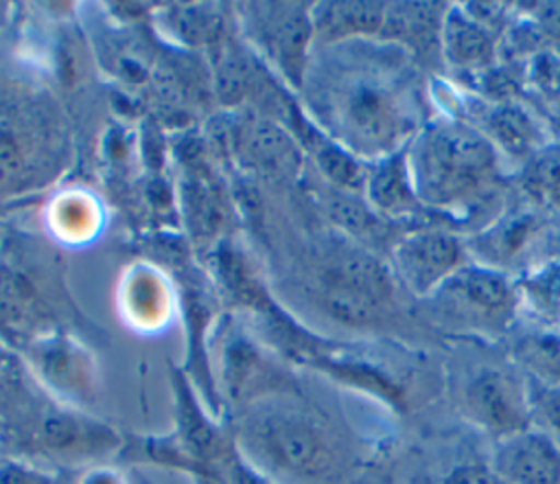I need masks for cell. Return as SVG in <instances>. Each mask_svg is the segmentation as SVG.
Returning <instances> with one entry per match:
<instances>
[{"mask_svg": "<svg viewBox=\"0 0 560 484\" xmlns=\"http://www.w3.org/2000/svg\"><path fill=\"white\" fill-rule=\"evenodd\" d=\"M234 440L243 458L276 484H335L346 471L332 431L289 392L247 405Z\"/></svg>", "mask_w": 560, "mask_h": 484, "instance_id": "6da1fadb", "label": "cell"}, {"mask_svg": "<svg viewBox=\"0 0 560 484\" xmlns=\"http://www.w3.org/2000/svg\"><path fill=\"white\" fill-rule=\"evenodd\" d=\"M422 206L455 208L481 195L497 175V149L472 125L453 118L427 123L407 149Z\"/></svg>", "mask_w": 560, "mask_h": 484, "instance_id": "7a4b0ae2", "label": "cell"}, {"mask_svg": "<svg viewBox=\"0 0 560 484\" xmlns=\"http://www.w3.org/2000/svg\"><path fill=\"white\" fill-rule=\"evenodd\" d=\"M337 116L352 153L385 158L400 151L398 145L409 134V118L396 94L378 83H354L341 96Z\"/></svg>", "mask_w": 560, "mask_h": 484, "instance_id": "3957f363", "label": "cell"}, {"mask_svg": "<svg viewBox=\"0 0 560 484\" xmlns=\"http://www.w3.org/2000/svg\"><path fill=\"white\" fill-rule=\"evenodd\" d=\"M464 414L497 442L529 429L532 396L525 383L510 370L483 366L462 390Z\"/></svg>", "mask_w": 560, "mask_h": 484, "instance_id": "277c9868", "label": "cell"}, {"mask_svg": "<svg viewBox=\"0 0 560 484\" xmlns=\"http://www.w3.org/2000/svg\"><path fill=\"white\" fill-rule=\"evenodd\" d=\"M262 7L265 9H258V4H254L247 28L258 46H262L265 53L282 68L291 83L300 85L306 68V48L315 35L313 13H308L304 4L289 2Z\"/></svg>", "mask_w": 560, "mask_h": 484, "instance_id": "5b68a950", "label": "cell"}, {"mask_svg": "<svg viewBox=\"0 0 560 484\" xmlns=\"http://www.w3.org/2000/svg\"><path fill=\"white\" fill-rule=\"evenodd\" d=\"M394 263L411 293L429 296L462 267V243L444 230H418L396 245Z\"/></svg>", "mask_w": 560, "mask_h": 484, "instance_id": "8992f818", "label": "cell"}, {"mask_svg": "<svg viewBox=\"0 0 560 484\" xmlns=\"http://www.w3.org/2000/svg\"><path fill=\"white\" fill-rule=\"evenodd\" d=\"M492 471L505 484H560V447L529 427L497 442Z\"/></svg>", "mask_w": 560, "mask_h": 484, "instance_id": "52a82bcc", "label": "cell"}, {"mask_svg": "<svg viewBox=\"0 0 560 484\" xmlns=\"http://www.w3.org/2000/svg\"><path fill=\"white\" fill-rule=\"evenodd\" d=\"M223 383L228 396L245 407L293 390L287 372L243 337L232 339L223 353Z\"/></svg>", "mask_w": 560, "mask_h": 484, "instance_id": "ba28073f", "label": "cell"}, {"mask_svg": "<svg viewBox=\"0 0 560 484\" xmlns=\"http://www.w3.org/2000/svg\"><path fill=\"white\" fill-rule=\"evenodd\" d=\"M442 4L435 2H394L385 9L381 39L396 42L411 50L418 59L442 53Z\"/></svg>", "mask_w": 560, "mask_h": 484, "instance_id": "9c48e42d", "label": "cell"}, {"mask_svg": "<svg viewBox=\"0 0 560 484\" xmlns=\"http://www.w3.org/2000/svg\"><path fill=\"white\" fill-rule=\"evenodd\" d=\"M42 445L61 458H85L116 449V434L70 412H50L39 425Z\"/></svg>", "mask_w": 560, "mask_h": 484, "instance_id": "30bf717a", "label": "cell"}, {"mask_svg": "<svg viewBox=\"0 0 560 484\" xmlns=\"http://www.w3.org/2000/svg\"><path fill=\"white\" fill-rule=\"evenodd\" d=\"M365 193L370 204L389 217L411 215L422 208L411 182L407 149L389 153L368 169Z\"/></svg>", "mask_w": 560, "mask_h": 484, "instance_id": "8fae6325", "label": "cell"}, {"mask_svg": "<svg viewBox=\"0 0 560 484\" xmlns=\"http://www.w3.org/2000/svg\"><path fill=\"white\" fill-rule=\"evenodd\" d=\"M494 35L477 22L466 9L451 7L442 24V55L448 64L466 70H479L494 61Z\"/></svg>", "mask_w": 560, "mask_h": 484, "instance_id": "7c38bea8", "label": "cell"}, {"mask_svg": "<svg viewBox=\"0 0 560 484\" xmlns=\"http://www.w3.org/2000/svg\"><path fill=\"white\" fill-rule=\"evenodd\" d=\"M483 129L481 131L494 149H503L505 153L514 158H532L536 151L542 149V134L536 120L529 112H525L521 105L503 101L488 107L483 116Z\"/></svg>", "mask_w": 560, "mask_h": 484, "instance_id": "4fadbf2b", "label": "cell"}, {"mask_svg": "<svg viewBox=\"0 0 560 484\" xmlns=\"http://www.w3.org/2000/svg\"><path fill=\"white\" fill-rule=\"evenodd\" d=\"M385 9V2H326L313 11L315 37L335 42L352 35H378Z\"/></svg>", "mask_w": 560, "mask_h": 484, "instance_id": "5bb4252c", "label": "cell"}, {"mask_svg": "<svg viewBox=\"0 0 560 484\" xmlns=\"http://www.w3.org/2000/svg\"><path fill=\"white\" fill-rule=\"evenodd\" d=\"M444 285H453V293L477 313H499L510 304V283L486 267H459Z\"/></svg>", "mask_w": 560, "mask_h": 484, "instance_id": "9a60e30c", "label": "cell"}, {"mask_svg": "<svg viewBox=\"0 0 560 484\" xmlns=\"http://www.w3.org/2000/svg\"><path fill=\"white\" fill-rule=\"evenodd\" d=\"M42 374L59 390L81 396L90 388V364L81 348L70 342L55 339L39 346L35 355Z\"/></svg>", "mask_w": 560, "mask_h": 484, "instance_id": "2e32d148", "label": "cell"}, {"mask_svg": "<svg viewBox=\"0 0 560 484\" xmlns=\"http://www.w3.org/2000/svg\"><path fill=\"white\" fill-rule=\"evenodd\" d=\"M313 151H315L319 169L335 186H339L341 191H350V193L365 188L370 166L365 162H361L357 158V153H352L348 147H341L337 142H330V140L317 136L313 142Z\"/></svg>", "mask_w": 560, "mask_h": 484, "instance_id": "e0dca14e", "label": "cell"}, {"mask_svg": "<svg viewBox=\"0 0 560 484\" xmlns=\"http://www.w3.org/2000/svg\"><path fill=\"white\" fill-rule=\"evenodd\" d=\"M245 151L249 153V158L258 169L269 173L289 171L298 160V153L291 140L280 129L265 123L254 125L247 131Z\"/></svg>", "mask_w": 560, "mask_h": 484, "instance_id": "ac0fdd59", "label": "cell"}, {"mask_svg": "<svg viewBox=\"0 0 560 484\" xmlns=\"http://www.w3.org/2000/svg\"><path fill=\"white\" fill-rule=\"evenodd\" d=\"M523 188L538 201L560 197V147H542L527 160Z\"/></svg>", "mask_w": 560, "mask_h": 484, "instance_id": "d6986e66", "label": "cell"}, {"mask_svg": "<svg viewBox=\"0 0 560 484\" xmlns=\"http://www.w3.org/2000/svg\"><path fill=\"white\" fill-rule=\"evenodd\" d=\"M532 83L536 85L549 116L560 125V64L549 55H538L532 64Z\"/></svg>", "mask_w": 560, "mask_h": 484, "instance_id": "ffe728a7", "label": "cell"}, {"mask_svg": "<svg viewBox=\"0 0 560 484\" xmlns=\"http://www.w3.org/2000/svg\"><path fill=\"white\" fill-rule=\"evenodd\" d=\"M210 484H276V482L265 473H260L254 464H249L236 447L214 466Z\"/></svg>", "mask_w": 560, "mask_h": 484, "instance_id": "44dd1931", "label": "cell"}, {"mask_svg": "<svg viewBox=\"0 0 560 484\" xmlns=\"http://www.w3.org/2000/svg\"><path fill=\"white\" fill-rule=\"evenodd\" d=\"M24 171L26 162L22 147L7 129H0V193L18 186L24 177Z\"/></svg>", "mask_w": 560, "mask_h": 484, "instance_id": "7402d4cb", "label": "cell"}, {"mask_svg": "<svg viewBox=\"0 0 560 484\" xmlns=\"http://www.w3.org/2000/svg\"><path fill=\"white\" fill-rule=\"evenodd\" d=\"M332 215L337 217V221H341L348 230L357 234L372 232L378 226L370 208H365L359 199H352L350 195H339L332 199Z\"/></svg>", "mask_w": 560, "mask_h": 484, "instance_id": "603a6c76", "label": "cell"}, {"mask_svg": "<svg viewBox=\"0 0 560 484\" xmlns=\"http://www.w3.org/2000/svg\"><path fill=\"white\" fill-rule=\"evenodd\" d=\"M442 484H505L492 466L486 464H459L455 466Z\"/></svg>", "mask_w": 560, "mask_h": 484, "instance_id": "cb8c5ba5", "label": "cell"}, {"mask_svg": "<svg viewBox=\"0 0 560 484\" xmlns=\"http://www.w3.org/2000/svg\"><path fill=\"white\" fill-rule=\"evenodd\" d=\"M0 484H57L48 473L37 471L22 462L0 464Z\"/></svg>", "mask_w": 560, "mask_h": 484, "instance_id": "d4e9b609", "label": "cell"}, {"mask_svg": "<svg viewBox=\"0 0 560 484\" xmlns=\"http://www.w3.org/2000/svg\"><path fill=\"white\" fill-rule=\"evenodd\" d=\"M529 396H532V405L540 410L549 427L556 429V434L560 436V385L540 388L538 394H529Z\"/></svg>", "mask_w": 560, "mask_h": 484, "instance_id": "484cf974", "label": "cell"}, {"mask_svg": "<svg viewBox=\"0 0 560 484\" xmlns=\"http://www.w3.org/2000/svg\"><path fill=\"white\" fill-rule=\"evenodd\" d=\"M551 9L540 11V24L542 28L560 39V4H549Z\"/></svg>", "mask_w": 560, "mask_h": 484, "instance_id": "4316f807", "label": "cell"}, {"mask_svg": "<svg viewBox=\"0 0 560 484\" xmlns=\"http://www.w3.org/2000/svg\"><path fill=\"white\" fill-rule=\"evenodd\" d=\"M83 484H122V480L105 469H96L83 477Z\"/></svg>", "mask_w": 560, "mask_h": 484, "instance_id": "83f0119b", "label": "cell"}, {"mask_svg": "<svg viewBox=\"0 0 560 484\" xmlns=\"http://www.w3.org/2000/svg\"><path fill=\"white\" fill-rule=\"evenodd\" d=\"M140 484H149V482H147V480H142V477H140Z\"/></svg>", "mask_w": 560, "mask_h": 484, "instance_id": "f1b7e54d", "label": "cell"}]
</instances>
